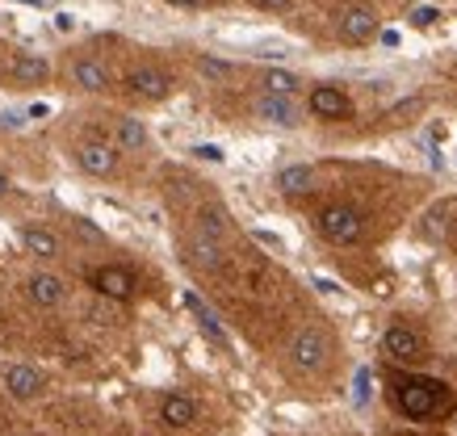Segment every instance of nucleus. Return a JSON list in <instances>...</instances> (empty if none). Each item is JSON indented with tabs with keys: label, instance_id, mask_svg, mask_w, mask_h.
Segmentation results:
<instances>
[{
	"label": "nucleus",
	"instance_id": "nucleus-2",
	"mask_svg": "<svg viewBox=\"0 0 457 436\" xmlns=\"http://www.w3.org/2000/svg\"><path fill=\"white\" fill-rule=\"evenodd\" d=\"M315 226H319V235L328 243H336V248H353V243L365 240V218L353 206H323Z\"/></svg>",
	"mask_w": 457,
	"mask_h": 436
},
{
	"label": "nucleus",
	"instance_id": "nucleus-1",
	"mask_svg": "<svg viewBox=\"0 0 457 436\" xmlns=\"http://www.w3.org/2000/svg\"><path fill=\"white\" fill-rule=\"evenodd\" d=\"M390 399H395V407L407 420H436L445 411H453V394L445 391V382H436V378L399 374V378L390 382Z\"/></svg>",
	"mask_w": 457,
	"mask_h": 436
},
{
	"label": "nucleus",
	"instance_id": "nucleus-17",
	"mask_svg": "<svg viewBox=\"0 0 457 436\" xmlns=\"http://www.w3.org/2000/svg\"><path fill=\"white\" fill-rule=\"evenodd\" d=\"M185 302H189V310H194V315H197V324H202V332H206V336L214 340L219 349H231V340H227V332H222L219 315H214V310H210V307H206V302H202V298H197V294H185Z\"/></svg>",
	"mask_w": 457,
	"mask_h": 436
},
{
	"label": "nucleus",
	"instance_id": "nucleus-15",
	"mask_svg": "<svg viewBox=\"0 0 457 436\" xmlns=\"http://www.w3.org/2000/svg\"><path fill=\"white\" fill-rule=\"evenodd\" d=\"M21 248L38 260H51V256H59V235L51 226H21Z\"/></svg>",
	"mask_w": 457,
	"mask_h": 436
},
{
	"label": "nucleus",
	"instance_id": "nucleus-25",
	"mask_svg": "<svg viewBox=\"0 0 457 436\" xmlns=\"http://www.w3.org/2000/svg\"><path fill=\"white\" fill-rule=\"evenodd\" d=\"M194 155H202V160H214V164L222 160V152L214 147V143H202V147H194Z\"/></svg>",
	"mask_w": 457,
	"mask_h": 436
},
{
	"label": "nucleus",
	"instance_id": "nucleus-29",
	"mask_svg": "<svg viewBox=\"0 0 457 436\" xmlns=\"http://www.w3.org/2000/svg\"><path fill=\"white\" fill-rule=\"evenodd\" d=\"M26 4H42V0H26Z\"/></svg>",
	"mask_w": 457,
	"mask_h": 436
},
{
	"label": "nucleus",
	"instance_id": "nucleus-14",
	"mask_svg": "<svg viewBox=\"0 0 457 436\" xmlns=\"http://www.w3.org/2000/svg\"><path fill=\"white\" fill-rule=\"evenodd\" d=\"M26 290H29V298H34L38 307H59L63 294H68V285L59 282L55 273H34V277L26 282Z\"/></svg>",
	"mask_w": 457,
	"mask_h": 436
},
{
	"label": "nucleus",
	"instance_id": "nucleus-9",
	"mask_svg": "<svg viewBox=\"0 0 457 436\" xmlns=\"http://www.w3.org/2000/svg\"><path fill=\"white\" fill-rule=\"evenodd\" d=\"M311 113L315 118H328V122H340V118H348L353 113V101H348V93H340L336 85H319L311 88Z\"/></svg>",
	"mask_w": 457,
	"mask_h": 436
},
{
	"label": "nucleus",
	"instance_id": "nucleus-8",
	"mask_svg": "<svg viewBox=\"0 0 457 436\" xmlns=\"http://www.w3.org/2000/svg\"><path fill=\"white\" fill-rule=\"evenodd\" d=\"M76 164H80L88 177H113L118 172V152H113L110 143H101V139H88V143H80L76 147Z\"/></svg>",
	"mask_w": 457,
	"mask_h": 436
},
{
	"label": "nucleus",
	"instance_id": "nucleus-28",
	"mask_svg": "<svg viewBox=\"0 0 457 436\" xmlns=\"http://www.w3.org/2000/svg\"><path fill=\"white\" fill-rule=\"evenodd\" d=\"M9 189H13V185H9V177H4V172H0V197L9 193Z\"/></svg>",
	"mask_w": 457,
	"mask_h": 436
},
{
	"label": "nucleus",
	"instance_id": "nucleus-27",
	"mask_svg": "<svg viewBox=\"0 0 457 436\" xmlns=\"http://www.w3.org/2000/svg\"><path fill=\"white\" fill-rule=\"evenodd\" d=\"M168 4H177V9H202L206 0H168Z\"/></svg>",
	"mask_w": 457,
	"mask_h": 436
},
{
	"label": "nucleus",
	"instance_id": "nucleus-5",
	"mask_svg": "<svg viewBox=\"0 0 457 436\" xmlns=\"http://www.w3.org/2000/svg\"><path fill=\"white\" fill-rule=\"evenodd\" d=\"M88 285H93L101 298H110V302H130V298H135V277H130V268H122V265L93 268V273H88Z\"/></svg>",
	"mask_w": 457,
	"mask_h": 436
},
{
	"label": "nucleus",
	"instance_id": "nucleus-22",
	"mask_svg": "<svg viewBox=\"0 0 457 436\" xmlns=\"http://www.w3.org/2000/svg\"><path fill=\"white\" fill-rule=\"evenodd\" d=\"M197 235H206V240L222 243V235H227V218H222L219 206H210V210L197 214Z\"/></svg>",
	"mask_w": 457,
	"mask_h": 436
},
{
	"label": "nucleus",
	"instance_id": "nucleus-13",
	"mask_svg": "<svg viewBox=\"0 0 457 436\" xmlns=\"http://www.w3.org/2000/svg\"><path fill=\"white\" fill-rule=\"evenodd\" d=\"M160 420L168 424V428H189V424L197 420V403L189 399V394H168L164 403H160Z\"/></svg>",
	"mask_w": 457,
	"mask_h": 436
},
{
	"label": "nucleus",
	"instance_id": "nucleus-4",
	"mask_svg": "<svg viewBox=\"0 0 457 436\" xmlns=\"http://www.w3.org/2000/svg\"><path fill=\"white\" fill-rule=\"evenodd\" d=\"M336 29H340V38H345L348 46H361L378 34V13L370 4H348V9H340V17H336Z\"/></svg>",
	"mask_w": 457,
	"mask_h": 436
},
{
	"label": "nucleus",
	"instance_id": "nucleus-6",
	"mask_svg": "<svg viewBox=\"0 0 457 436\" xmlns=\"http://www.w3.org/2000/svg\"><path fill=\"white\" fill-rule=\"evenodd\" d=\"M382 352H386L395 366H416L420 357H424V340H420L411 327L390 324L386 336H382Z\"/></svg>",
	"mask_w": 457,
	"mask_h": 436
},
{
	"label": "nucleus",
	"instance_id": "nucleus-20",
	"mask_svg": "<svg viewBox=\"0 0 457 436\" xmlns=\"http://www.w3.org/2000/svg\"><path fill=\"white\" fill-rule=\"evenodd\" d=\"M118 147L122 152H143L147 147V127H143L139 118H122L118 122Z\"/></svg>",
	"mask_w": 457,
	"mask_h": 436
},
{
	"label": "nucleus",
	"instance_id": "nucleus-11",
	"mask_svg": "<svg viewBox=\"0 0 457 436\" xmlns=\"http://www.w3.org/2000/svg\"><path fill=\"white\" fill-rule=\"evenodd\" d=\"M0 382H4V391L13 394V399H21V403H29V399L42 394V374L29 366H9L0 374Z\"/></svg>",
	"mask_w": 457,
	"mask_h": 436
},
{
	"label": "nucleus",
	"instance_id": "nucleus-26",
	"mask_svg": "<svg viewBox=\"0 0 457 436\" xmlns=\"http://www.w3.org/2000/svg\"><path fill=\"white\" fill-rule=\"evenodd\" d=\"M411 21H416V26H432V21H436V9H416Z\"/></svg>",
	"mask_w": 457,
	"mask_h": 436
},
{
	"label": "nucleus",
	"instance_id": "nucleus-18",
	"mask_svg": "<svg viewBox=\"0 0 457 436\" xmlns=\"http://www.w3.org/2000/svg\"><path fill=\"white\" fill-rule=\"evenodd\" d=\"M315 185V169H306V164H290V169L278 172V189L281 193H306Z\"/></svg>",
	"mask_w": 457,
	"mask_h": 436
},
{
	"label": "nucleus",
	"instance_id": "nucleus-16",
	"mask_svg": "<svg viewBox=\"0 0 457 436\" xmlns=\"http://www.w3.org/2000/svg\"><path fill=\"white\" fill-rule=\"evenodd\" d=\"M71 80H76L84 93H101V88H110V68L97 63V59H80V63L71 68Z\"/></svg>",
	"mask_w": 457,
	"mask_h": 436
},
{
	"label": "nucleus",
	"instance_id": "nucleus-7",
	"mask_svg": "<svg viewBox=\"0 0 457 436\" xmlns=\"http://www.w3.org/2000/svg\"><path fill=\"white\" fill-rule=\"evenodd\" d=\"M126 85H130V93L143 97V101H164L168 93H172V76H168L164 68L143 63V68H135L130 76H126Z\"/></svg>",
	"mask_w": 457,
	"mask_h": 436
},
{
	"label": "nucleus",
	"instance_id": "nucleus-21",
	"mask_svg": "<svg viewBox=\"0 0 457 436\" xmlns=\"http://www.w3.org/2000/svg\"><path fill=\"white\" fill-rule=\"evenodd\" d=\"M261 85H264V93H273V97H294L303 80H298L294 71H281V68H273V71H264V80H261Z\"/></svg>",
	"mask_w": 457,
	"mask_h": 436
},
{
	"label": "nucleus",
	"instance_id": "nucleus-10",
	"mask_svg": "<svg viewBox=\"0 0 457 436\" xmlns=\"http://www.w3.org/2000/svg\"><path fill=\"white\" fill-rule=\"evenodd\" d=\"M9 80H13V85H46V80H51V63L42 55H34V51H13V59H9Z\"/></svg>",
	"mask_w": 457,
	"mask_h": 436
},
{
	"label": "nucleus",
	"instance_id": "nucleus-19",
	"mask_svg": "<svg viewBox=\"0 0 457 436\" xmlns=\"http://www.w3.org/2000/svg\"><path fill=\"white\" fill-rule=\"evenodd\" d=\"M189 260H194L197 268H206V273H214V268H219V243L214 240H206V235H194V240H189Z\"/></svg>",
	"mask_w": 457,
	"mask_h": 436
},
{
	"label": "nucleus",
	"instance_id": "nucleus-12",
	"mask_svg": "<svg viewBox=\"0 0 457 436\" xmlns=\"http://www.w3.org/2000/svg\"><path fill=\"white\" fill-rule=\"evenodd\" d=\"M256 113H261L264 122H273V127H298L303 118H298V105L290 97H273V93H264L256 101Z\"/></svg>",
	"mask_w": 457,
	"mask_h": 436
},
{
	"label": "nucleus",
	"instance_id": "nucleus-3",
	"mask_svg": "<svg viewBox=\"0 0 457 436\" xmlns=\"http://www.w3.org/2000/svg\"><path fill=\"white\" fill-rule=\"evenodd\" d=\"M290 366L298 369V374H319V369L328 366V352H332V344H328V336L319 332V327H303L298 336L290 340Z\"/></svg>",
	"mask_w": 457,
	"mask_h": 436
},
{
	"label": "nucleus",
	"instance_id": "nucleus-24",
	"mask_svg": "<svg viewBox=\"0 0 457 436\" xmlns=\"http://www.w3.org/2000/svg\"><path fill=\"white\" fill-rule=\"evenodd\" d=\"M202 71H206V76H227V63H222V59H202Z\"/></svg>",
	"mask_w": 457,
	"mask_h": 436
},
{
	"label": "nucleus",
	"instance_id": "nucleus-23",
	"mask_svg": "<svg viewBox=\"0 0 457 436\" xmlns=\"http://www.w3.org/2000/svg\"><path fill=\"white\" fill-rule=\"evenodd\" d=\"M252 4H256V9H264V13H286L294 0H252Z\"/></svg>",
	"mask_w": 457,
	"mask_h": 436
}]
</instances>
